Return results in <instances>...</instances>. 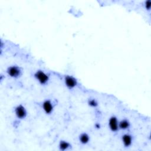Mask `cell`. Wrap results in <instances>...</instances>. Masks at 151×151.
<instances>
[{
    "label": "cell",
    "mask_w": 151,
    "mask_h": 151,
    "mask_svg": "<svg viewBox=\"0 0 151 151\" xmlns=\"http://www.w3.org/2000/svg\"><path fill=\"white\" fill-rule=\"evenodd\" d=\"M16 115L20 119L24 118L27 115V112L25 107L22 105L17 106L16 109Z\"/></svg>",
    "instance_id": "cell-4"
},
{
    "label": "cell",
    "mask_w": 151,
    "mask_h": 151,
    "mask_svg": "<svg viewBox=\"0 0 151 151\" xmlns=\"http://www.w3.org/2000/svg\"><path fill=\"white\" fill-rule=\"evenodd\" d=\"M89 141V136L87 134L82 133L80 136V141L81 142V143H83V144H86V143H88Z\"/></svg>",
    "instance_id": "cell-9"
},
{
    "label": "cell",
    "mask_w": 151,
    "mask_h": 151,
    "mask_svg": "<svg viewBox=\"0 0 151 151\" xmlns=\"http://www.w3.org/2000/svg\"><path fill=\"white\" fill-rule=\"evenodd\" d=\"M145 5H146V7L147 9L149 10L150 8V6H151V2L150 0H149V1H146L145 3Z\"/></svg>",
    "instance_id": "cell-12"
},
{
    "label": "cell",
    "mask_w": 151,
    "mask_h": 151,
    "mask_svg": "<svg viewBox=\"0 0 151 151\" xmlns=\"http://www.w3.org/2000/svg\"><path fill=\"white\" fill-rule=\"evenodd\" d=\"M130 126V123L129 121L127 120H122L119 123V128H120L122 129H128Z\"/></svg>",
    "instance_id": "cell-8"
},
{
    "label": "cell",
    "mask_w": 151,
    "mask_h": 151,
    "mask_svg": "<svg viewBox=\"0 0 151 151\" xmlns=\"http://www.w3.org/2000/svg\"><path fill=\"white\" fill-rule=\"evenodd\" d=\"M43 108L47 114H50L53 110V106L50 100H46L43 104Z\"/></svg>",
    "instance_id": "cell-6"
},
{
    "label": "cell",
    "mask_w": 151,
    "mask_h": 151,
    "mask_svg": "<svg viewBox=\"0 0 151 151\" xmlns=\"http://www.w3.org/2000/svg\"><path fill=\"white\" fill-rule=\"evenodd\" d=\"M109 125L110 129H111L112 131L115 132L118 131L119 128V123L116 117L113 116L109 120Z\"/></svg>",
    "instance_id": "cell-5"
},
{
    "label": "cell",
    "mask_w": 151,
    "mask_h": 151,
    "mask_svg": "<svg viewBox=\"0 0 151 151\" xmlns=\"http://www.w3.org/2000/svg\"><path fill=\"white\" fill-rule=\"evenodd\" d=\"M89 105L90 106L96 107V106H98V103H97V102L94 99H92V100H89Z\"/></svg>",
    "instance_id": "cell-11"
},
{
    "label": "cell",
    "mask_w": 151,
    "mask_h": 151,
    "mask_svg": "<svg viewBox=\"0 0 151 151\" xmlns=\"http://www.w3.org/2000/svg\"><path fill=\"white\" fill-rule=\"evenodd\" d=\"M36 79L41 84H46L49 80V76L43 71H37L35 74Z\"/></svg>",
    "instance_id": "cell-1"
},
{
    "label": "cell",
    "mask_w": 151,
    "mask_h": 151,
    "mask_svg": "<svg viewBox=\"0 0 151 151\" xmlns=\"http://www.w3.org/2000/svg\"><path fill=\"white\" fill-rule=\"evenodd\" d=\"M7 73L11 77H18L20 75L21 71L18 67L11 66L8 68Z\"/></svg>",
    "instance_id": "cell-2"
},
{
    "label": "cell",
    "mask_w": 151,
    "mask_h": 151,
    "mask_svg": "<svg viewBox=\"0 0 151 151\" xmlns=\"http://www.w3.org/2000/svg\"><path fill=\"white\" fill-rule=\"evenodd\" d=\"M60 148L61 150H66L67 149L68 147L70 146V145L68 144V142H66V141H61L59 145Z\"/></svg>",
    "instance_id": "cell-10"
},
{
    "label": "cell",
    "mask_w": 151,
    "mask_h": 151,
    "mask_svg": "<svg viewBox=\"0 0 151 151\" xmlns=\"http://www.w3.org/2000/svg\"><path fill=\"white\" fill-rule=\"evenodd\" d=\"M132 136L126 134L122 136V142L125 146H129L132 143Z\"/></svg>",
    "instance_id": "cell-7"
},
{
    "label": "cell",
    "mask_w": 151,
    "mask_h": 151,
    "mask_svg": "<svg viewBox=\"0 0 151 151\" xmlns=\"http://www.w3.org/2000/svg\"><path fill=\"white\" fill-rule=\"evenodd\" d=\"M65 83L67 87L70 89L74 88L77 85V80L75 78L72 76H67L65 77L64 79Z\"/></svg>",
    "instance_id": "cell-3"
}]
</instances>
